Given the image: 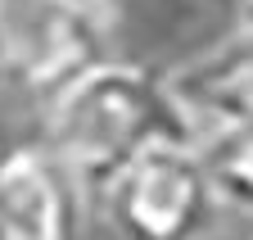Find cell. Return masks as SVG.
I'll return each mask as SVG.
<instances>
[{
  "label": "cell",
  "mask_w": 253,
  "mask_h": 240,
  "mask_svg": "<svg viewBox=\"0 0 253 240\" xmlns=\"http://www.w3.org/2000/svg\"><path fill=\"white\" fill-rule=\"evenodd\" d=\"M41 141L77 182L86 208L104 204L118 177L145 149L185 141L163 73L126 59H100L41 100Z\"/></svg>",
  "instance_id": "obj_1"
},
{
  "label": "cell",
  "mask_w": 253,
  "mask_h": 240,
  "mask_svg": "<svg viewBox=\"0 0 253 240\" xmlns=\"http://www.w3.org/2000/svg\"><path fill=\"white\" fill-rule=\"evenodd\" d=\"M109 59L104 14L77 0H0V86L50 100Z\"/></svg>",
  "instance_id": "obj_2"
},
{
  "label": "cell",
  "mask_w": 253,
  "mask_h": 240,
  "mask_svg": "<svg viewBox=\"0 0 253 240\" xmlns=\"http://www.w3.org/2000/svg\"><path fill=\"white\" fill-rule=\"evenodd\" d=\"M212 182L195 145L163 141L118 177L104 208L126 240H199L212 218Z\"/></svg>",
  "instance_id": "obj_3"
},
{
  "label": "cell",
  "mask_w": 253,
  "mask_h": 240,
  "mask_svg": "<svg viewBox=\"0 0 253 240\" xmlns=\"http://www.w3.org/2000/svg\"><path fill=\"white\" fill-rule=\"evenodd\" d=\"M82 213L77 182L41 136L0 149V240H77Z\"/></svg>",
  "instance_id": "obj_4"
},
{
  "label": "cell",
  "mask_w": 253,
  "mask_h": 240,
  "mask_svg": "<svg viewBox=\"0 0 253 240\" xmlns=\"http://www.w3.org/2000/svg\"><path fill=\"white\" fill-rule=\"evenodd\" d=\"M163 77L181 118V132L195 149L212 145L226 132L253 127V37L240 27L231 41L204 50L199 59Z\"/></svg>",
  "instance_id": "obj_5"
},
{
  "label": "cell",
  "mask_w": 253,
  "mask_h": 240,
  "mask_svg": "<svg viewBox=\"0 0 253 240\" xmlns=\"http://www.w3.org/2000/svg\"><path fill=\"white\" fill-rule=\"evenodd\" d=\"M199 154H204V168H208L217 204L240 208V213L253 218V127L217 136L212 145L199 149Z\"/></svg>",
  "instance_id": "obj_6"
},
{
  "label": "cell",
  "mask_w": 253,
  "mask_h": 240,
  "mask_svg": "<svg viewBox=\"0 0 253 240\" xmlns=\"http://www.w3.org/2000/svg\"><path fill=\"white\" fill-rule=\"evenodd\" d=\"M235 14H240V32L253 37V0H235Z\"/></svg>",
  "instance_id": "obj_7"
},
{
  "label": "cell",
  "mask_w": 253,
  "mask_h": 240,
  "mask_svg": "<svg viewBox=\"0 0 253 240\" xmlns=\"http://www.w3.org/2000/svg\"><path fill=\"white\" fill-rule=\"evenodd\" d=\"M77 5H90V9H100V0H77Z\"/></svg>",
  "instance_id": "obj_8"
}]
</instances>
